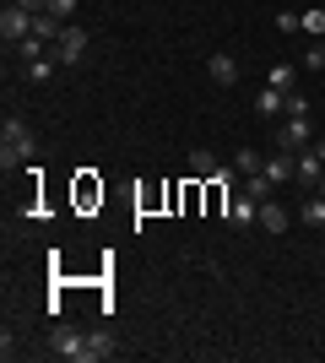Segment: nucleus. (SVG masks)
Here are the masks:
<instances>
[{
  "label": "nucleus",
  "mask_w": 325,
  "mask_h": 363,
  "mask_svg": "<svg viewBox=\"0 0 325 363\" xmlns=\"http://www.w3.org/2000/svg\"><path fill=\"white\" fill-rule=\"evenodd\" d=\"M33 152H38V136H33L22 120H6V125H0V168H6V174L22 168Z\"/></svg>",
  "instance_id": "obj_1"
},
{
  "label": "nucleus",
  "mask_w": 325,
  "mask_h": 363,
  "mask_svg": "<svg viewBox=\"0 0 325 363\" xmlns=\"http://www.w3.org/2000/svg\"><path fill=\"white\" fill-rule=\"evenodd\" d=\"M271 147H277V152H304V147H314L309 114H287V120L277 125V136H271Z\"/></svg>",
  "instance_id": "obj_2"
},
{
  "label": "nucleus",
  "mask_w": 325,
  "mask_h": 363,
  "mask_svg": "<svg viewBox=\"0 0 325 363\" xmlns=\"http://www.w3.org/2000/svg\"><path fill=\"white\" fill-rule=\"evenodd\" d=\"M81 55H87V28L65 22L60 38H55V60H60V65H81Z\"/></svg>",
  "instance_id": "obj_3"
},
{
  "label": "nucleus",
  "mask_w": 325,
  "mask_h": 363,
  "mask_svg": "<svg viewBox=\"0 0 325 363\" xmlns=\"http://www.w3.org/2000/svg\"><path fill=\"white\" fill-rule=\"evenodd\" d=\"M293 179H298V184H304V190L314 196V184L325 179V163H320V152H314V147L293 152Z\"/></svg>",
  "instance_id": "obj_4"
},
{
  "label": "nucleus",
  "mask_w": 325,
  "mask_h": 363,
  "mask_svg": "<svg viewBox=\"0 0 325 363\" xmlns=\"http://www.w3.org/2000/svg\"><path fill=\"white\" fill-rule=\"evenodd\" d=\"M28 33H33V11H28V6H6V16H0V38L16 49Z\"/></svg>",
  "instance_id": "obj_5"
},
{
  "label": "nucleus",
  "mask_w": 325,
  "mask_h": 363,
  "mask_svg": "<svg viewBox=\"0 0 325 363\" xmlns=\"http://www.w3.org/2000/svg\"><path fill=\"white\" fill-rule=\"evenodd\" d=\"M249 223H261V201L239 190V196L228 201V228H249Z\"/></svg>",
  "instance_id": "obj_6"
},
{
  "label": "nucleus",
  "mask_w": 325,
  "mask_h": 363,
  "mask_svg": "<svg viewBox=\"0 0 325 363\" xmlns=\"http://www.w3.org/2000/svg\"><path fill=\"white\" fill-rule=\"evenodd\" d=\"M55 352H60V358H71V363H81V358H87V331L60 325V331H55Z\"/></svg>",
  "instance_id": "obj_7"
},
{
  "label": "nucleus",
  "mask_w": 325,
  "mask_h": 363,
  "mask_svg": "<svg viewBox=\"0 0 325 363\" xmlns=\"http://www.w3.org/2000/svg\"><path fill=\"white\" fill-rule=\"evenodd\" d=\"M255 108H261L266 120H277V114H287V92L282 87H261L255 92Z\"/></svg>",
  "instance_id": "obj_8"
},
{
  "label": "nucleus",
  "mask_w": 325,
  "mask_h": 363,
  "mask_svg": "<svg viewBox=\"0 0 325 363\" xmlns=\"http://www.w3.org/2000/svg\"><path fill=\"white\" fill-rule=\"evenodd\" d=\"M261 174H266L271 184H287V179H293V152H271Z\"/></svg>",
  "instance_id": "obj_9"
},
{
  "label": "nucleus",
  "mask_w": 325,
  "mask_h": 363,
  "mask_svg": "<svg viewBox=\"0 0 325 363\" xmlns=\"http://www.w3.org/2000/svg\"><path fill=\"white\" fill-rule=\"evenodd\" d=\"M114 352H120V347H114V336H108V331H87V358H81V363H103V358H114Z\"/></svg>",
  "instance_id": "obj_10"
},
{
  "label": "nucleus",
  "mask_w": 325,
  "mask_h": 363,
  "mask_svg": "<svg viewBox=\"0 0 325 363\" xmlns=\"http://www.w3.org/2000/svg\"><path fill=\"white\" fill-rule=\"evenodd\" d=\"M287 223H293V212H282L277 201H261V228L266 233H287Z\"/></svg>",
  "instance_id": "obj_11"
},
{
  "label": "nucleus",
  "mask_w": 325,
  "mask_h": 363,
  "mask_svg": "<svg viewBox=\"0 0 325 363\" xmlns=\"http://www.w3.org/2000/svg\"><path fill=\"white\" fill-rule=\"evenodd\" d=\"M206 71H212V82H222V87H233V82H239V60H233V55H212V60H206Z\"/></svg>",
  "instance_id": "obj_12"
},
{
  "label": "nucleus",
  "mask_w": 325,
  "mask_h": 363,
  "mask_svg": "<svg viewBox=\"0 0 325 363\" xmlns=\"http://www.w3.org/2000/svg\"><path fill=\"white\" fill-rule=\"evenodd\" d=\"M190 174H195V179H222V168H217V157L212 152H190Z\"/></svg>",
  "instance_id": "obj_13"
},
{
  "label": "nucleus",
  "mask_w": 325,
  "mask_h": 363,
  "mask_svg": "<svg viewBox=\"0 0 325 363\" xmlns=\"http://www.w3.org/2000/svg\"><path fill=\"white\" fill-rule=\"evenodd\" d=\"M298 223H309L314 233H325V196H309V201H304V212H298Z\"/></svg>",
  "instance_id": "obj_14"
},
{
  "label": "nucleus",
  "mask_w": 325,
  "mask_h": 363,
  "mask_svg": "<svg viewBox=\"0 0 325 363\" xmlns=\"http://www.w3.org/2000/svg\"><path fill=\"white\" fill-rule=\"evenodd\" d=\"M271 190H277V184L266 179V174H249L244 179V196H255V201H271Z\"/></svg>",
  "instance_id": "obj_15"
},
{
  "label": "nucleus",
  "mask_w": 325,
  "mask_h": 363,
  "mask_svg": "<svg viewBox=\"0 0 325 363\" xmlns=\"http://www.w3.org/2000/svg\"><path fill=\"white\" fill-rule=\"evenodd\" d=\"M298 28L309 33V38H325V11H320V6H314V11H304V16H298Z\"/></svg>",
  "instance_id": "obj_16"
},
{
  "label": "nucleus",
  "mask_w": 325,
  "mask_h": 363,
  "mask_svg": "<svg viewBox=\"0 0 325 363\" xmlns=\"http://www.w3.org/2000/svg\"><path fill=\"white\" fill-rule=\"evenodd\" d=\"M304 71H325V44H320V38L304 44Z\"/></svg>",
  "instance_id": "obj_17"
},
{
  "label": "nucleus",
  "mask_w": 325,
  "mask_h": 363,
  "mask_svg": "<svg viewBox=\"0 0 325 363\" xmlns=\"http://www.w3.org/2000/svg\"><path fill=\"white\" fill-rule=\"evenodd\" d=\"M233 168H239V174H261V168H266V157H261V152H239V157H233Z\"/></svg>",
  "instance_id": "obj_18"
},
{
  "label": "nucleus",
  "mask_w": 325,
  "mask_h": 363,
  "mask_svg": "<svg viewBox=\"0 0 325 363\" xmlns=\"http://www.w3.org/2000/svg\"><path fill=\"white\" fill-rule=\"evenodd\" d=\"M76 6H81V0H49L44 11L55 16V22H71V16H76Z\"/></svg>",
  "instance_id": "obj_19"
},
{
  "label": "nucleus",
  "mask_w": 325,
  "mask_h": 363,
  "mask_svg": "<svg viewBox=\"0 0 325 363\" xmlns=\"http://www.w3.org/2000/svg\"><path fill=\"white\" fill-rule=\"evenodd\" d=\"M44 38H33V33H28V38H22V44H16V55H22V60H44Z\"/></svg>",
  "instance_id": "obj_20"
},
{
  "label": "nucleus",
  "mask_w": 325,
  "mask_h": 363,
  "mask_svg": "<svg viewBox=\"0 0 325 363\" xmlns=\"http://www.w3.org/2000/svg\"><path fill=\"white\" fill-rule=\"evenodd\" d=\"M266 87H293V65H271V76H266Z\"/></svg>",
  "instance_id": "obj_21"
},
{
  "label": "nucleus",
  "mask_w": 325,
  "mask_h": 363,
  "mask_svg": "<svg viewBox=\"0 0 325 363\" xmlns=\"http://www.w3.org/2000/svg\"><path fill=\"white\" fill-rule=\"evenodd\" d=\"M60 60H28V82H49Z\"/></svg>",
  "instance_id": "obj_22"
},
{
  "label": "nucleus",
  "mask_w": 325,
  "mask_h": 363,
  "mask_svg": "<svg viewBox=\"0 0 325 363\" xmlns=\"http://www.w3.org/2000/svg\"><path fill=\"white\" fill-rule=\"evenodd\" d=\"M277 33H304L298 28V11H277Z\"/></svg>",
  "instance_id": "obj_23"
},
{
  "label": "nucleus",
  "mask_w": 325,
  "mask_h": 363,
  "mask_svg": "<svg viewBox=\"0 0 325 363\" xmlns=\"http://www.w3.org/2000/svg\"><path fill=\"white\" fill-rule=\"evenodd\" d=\"M287 114H309V98H304V92H287Z\"/></svg>",
  "instance_id": "obj_24"
},
{
  "label": "nucleus",
  "mask_w": 325,
  "mask_h": 363,
  "mask_svg": "<svg viewBox=\"0 0 325 363\" xmlns=\"http://www.w3.org/2000/svg\"><path fill=\"white\" fill-rule=\"evenodd\" d=\"M11 6H28V11L38 16V11H44V6H49V0H11Z\"/></svg>",
  "instance_id": "obj_25"
},
{
  "label": "nucleus",
  "mask_w": 325,
  "mask_h": 363,
  "mask_svg": "<svg viewBox=\"0 0 325 363\" xmlns=\"http://www.w3.org/2000/svg\"><path fill=\"white\" fill-rule=\"evenodd\" d=\"M314 152H320V163H325V136H320V141H314Z\"/></svg>",
  "instance_id": "obj_26"
},
{
  "label": "nucleus",
  "mask_w": 325,
  "mask_h": 363,
  "mask_svg": "<svg viewBox=\"0 0 325 363\" xmlns=\"http://www.w3.org/2000/svg\"><path fill=\"white\" fill-rule=\"evenodd\" d=\"M314 196H325V179H320V184H314Z\"/></svg>",
  "instance_id": "obj_27"
},
{
  "label": "nucleus",
  "mask_w": 325,
  "mask_h": 363,
  "mask_svg": "<svg viewBox=\"0 0 325 363\" xmlns=\"http://www.w3.org/2000/svg\"><path fill=\"white\" fill-rule=\"evenodd\" d=\"M320 260H325V244H320Z\"/></svg>",
  "instance_id": "obj_28"
}]
</instances>
